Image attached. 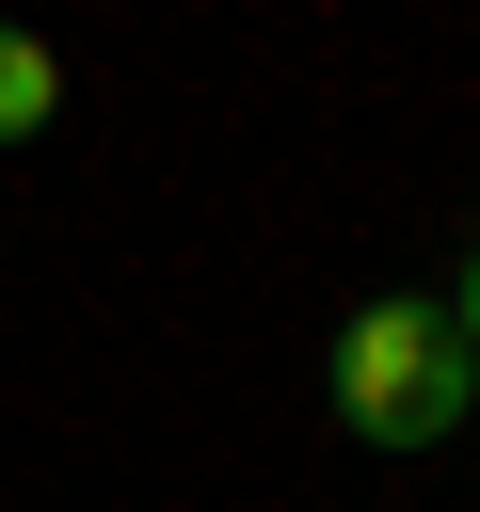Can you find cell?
Instances as JSON below:
<instances>
[{"instance_id": "1", "label": "cell", "mask_w": 480, "mask_h": 512, "mask_svg": "<svg viewBox=\"0 0 480 512\" xmlns=\"http://www.w3.org/2000/svg\"><path fill=\"white\" fill-rule=\"evenodd\" d=\"M336 416H352L368 448H448V432L480 416L464 320H448V304H352V320H336Z\"/></svg>"}, {"instance_id": "3", "label": "cell", "mask_w": 480, "mask_h": 512, "mask_svg": "<svg viewBox=\"0 0 480 512\" xmlns=\"http://www.w3.org/2000/svg\"><path fill=\"white\" fill-rule=\"evenodd\" d=\"M448 320H464V352H480V256H464V288H448Z\"/></svg>"}, {"instance_id": "2", "label": "cell", "mask_w": 480, "mask_h": 512, "mask_svg": "<svg viewBox=\"0 0 480 512\" xmlns=\"http://www.w3.org/2000/svg\"><path fill=\"white\" fill-rule=\"evenodd\" d=\"M48 128H64V64L0 16V144H48Z\"/></svg>"}]
</instances>
